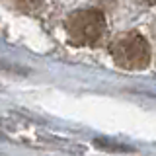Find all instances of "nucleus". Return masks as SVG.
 <instances>
[{"label":"nucleus","instance_id":"f257e3e1","mask_svg":"<svg viewBox=\"0 0 156 156\" xmlns=\"http://www.w3.org/2000/svg\"><path fill=\"white\" fill-rule=\"evenodd\" d=\"M109 53L117 65L127 70H143L150 62L148 41L136 31H127L117 35L109 47Z\"/></svg>","mask_w":156,"mask_h":156},{"label":"nucleus","instance_id":"f03ea898","mask_svg":"<svg viewBox=\"0 0 156 156\" xmlns=\"http://www.w3.org/2000/svg\"><path fill=\"white\" fill-rule=\"evenodd\" d=\"M66 33L76 45H96L105 35V18L94 8L76 10L66 20Z\"/></svg>","mask_w":156,"mask_h":156},{"label":"nucleus","instance_id":"7ed1b4c3","mask_svg":"<svg viewBox=\"0 0 156 156\" xmlns=\"http://www.w3.org/2000/svg\"><path fill=\"white\" fill-rule=\"evenodd\" d=\"M94 144L98 148H104V150H109V152H135L133 146L129 144H121V143H115V140H109V139H96Z\"/></svg>","mask_w":156,"mask_h":156},{"label":"nucleus","instance_id":"20e7f679","mask_svg":"<svg viewBox=\"0 0 156 156\" xmlns=\"http://www.w3.org/2000/svg\"><path fill=\"white\" fill-rule=\"evenodd\" d=\"M10 6L20 10V12H33V10H37L41 6L43 0H8Z\"/></svg>","mask_w":156,"mask_h":156},{"label":"nucleus","instance_id":"39448f33","mask_svg":"<svg viewBox=\"0 0 156 156\" xmlns=\"http://www.w3.org/2000/svg\"><path fill=\"white\" fill-rule=\"evenodd\" d=\"M146 4H156V0H144Z\"/></svg>","mask_w":156,"mask_h":156}]
</instances>
